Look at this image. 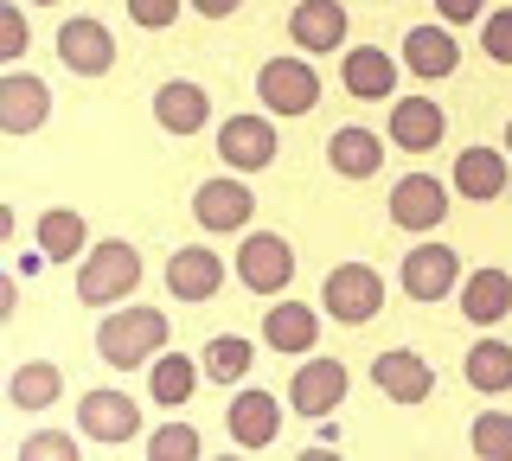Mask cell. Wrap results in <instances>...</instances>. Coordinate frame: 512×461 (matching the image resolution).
I'll return each mask as SVG.
<instances>
[{
	"instance_id": "cell-1",
	"label": "cell",
	"mask_w": 512,
	"mask_h": 461,
	"mask_svg": "<svg viewBox=\"0 0 512 461\" xmlns=\"http://www.w3.org/2000/svg\"><path fill=\"white\" fill-rule=\"evenodd\" d=\"M141 289V250L122 244V237H103V244L84 250L77 263V301L84 308H109V301H128Z\"/></svg>"
},
{
	"instance_id": "cell-2",
	"label": "cell",
	"mask_w": 512,
	"mask_h": 461,
	"mask_svg": "<svg viewBox=\"0 0 512 461\" xmlns=\"http://www.w3.org/2000/svg\"><path fill=\"white\" fill-rule=\"evenodd\" d=\"M167 333L173 327H167L160 308H122L96 333V353H103V365H116V372H135V365H148L160 346H167Z\"/></svg>"
},
{
	"instance_id": "cell-3",
	"label": "cell",
	"mask_w": 512,
	"mask_h": 461,
	"mask_svg": "<svg viewBox=\"0 0 512 461\" xmlns=\"http://www.w3.org/2000/svg\"><path fill=\"white\" fill-rule=\"evenodd\" d=\"M256 97H263L269 116H308L320 103V77H314L308 58H269L256 71Z\"/></svg>"
},
{
	"instance_id": "cell-4",
	"label": "cell",
	"mask_w": 512,
	"mask_h": 461,
	"mask_svg": "<svg viewBox=\"0 0 512 461\" xmlns=\"http://www.w3.org/2000/svg\"><path fill=\"white\" fill-rule=\"evenodd\" d=\"M237 276H244L250 295H282L288 282H295V250H288L276 231H250L244 244H237Z\"/></svg>"
},
{
	"instance_id": "cell-5",
	"label": "cell",
	"mask_w": 512,
	"mask_h": 461,
	"mask_svg": "<svg viewBox=\"0 0 512 461\" xmlns=\"http://www.w3.org/2000/svg\"><path fill=\"white\" fill-rule=\"evenodd\" d=\"M378 308H384V282H378L372 263H340L327 276V314L340 327H365Z\"/></svg>"
},
{
	"instance_id": "cell-6",
	"label": "cell",
	"mask_w": 512,
	"mask_h": 461,
	"mask_svg": "<svg viewBox=\"0 0 512 461\" xmlns=\"http://www.w3.org/2000/svg\"><path fill=\"white\" fill-rule=\"evenodd\" d=\"M77 429H84L90 442H103V449H116V442L141 436V404L128 391H90L84 404H77Z\"/></svg>"
},
{
	"instance_id": "cell-7",
	"label": "cell",
	"mask_w": 512,
	"mask_h": 461,
	"mask_svg": "<svg viewBox=\"0 0 512 461\" xmlns=\"http://www.w3.org/2000/svg\"><path fill=\"white\" fill-rule=\"evenodd\" d=\"M45 116H52V84H45V77H32V71L0 77V129L32 135V129H45Z\"/></svg>"
},
{
	"instance_id": "cell-8",
	"label": "cell",
	"mask_w": 512,
	"mask_h": 461,
	"mask_svg": "<svg viewBox=\"0 0 512 461\" xmlns=\"http://www.w3.org/2000/svg\"><path fill=\"white\" fill-rule=\"evenodd\" d=\"M288 404L301 410V417H333V410L346 404V365L340 359H308L295 378H288Z\"/></svg>"
},
{
	"instance_id": "cell-9",
	"label": "cell",
	"mask_w": 512,
	"mask_h": 461,
	"mask_svg": "<svg viewBox=\"0 0 512 461\" xmlns=\"http://www.w3.org/2000/svg\"><path fill=\"white\" fill-rule=\"evenodd\" d=\"M218 154L231 173H263L276 161V129H269V116H231L218 129Z\"/></svg>"
},
{
	"instance_id": "cell-10",
	"label": "cell",
	"mask_w": 512,
	"mask_h": 461,
	"mask_svg": "<svg viewBox=\"0 0 512 461\" xmlns=\"http://www.w3.org/2000/svg\"><path fill=\"white\" fill-rule=\"evenodd\" d=\"M448 218V186L429 180V173H410V180L391 186V225L397 231H436Z\"/></svg>"
},
{
	"instance_id": "cell-11",
	"label": "cell",
	"mask_w": 512,
	"mask_h": 461,
	"mask_svg": "<svg viewBox=\"0 0 512 461\" xmlns=\"http://www.w3.org/2000/svg\"><path fill=\"white\" fill-rule=\"evenodd\" d=\"M461 282V257L448 244H416L404 250V295L410 301H442Z\"/></svg>"
},
{
	"instance_id": "cell-12",
	"label": "cell",
	"mask_w": 512,
	"mask_h": 461,
	"mask_svg": "<svg viewBox=\"0 0 512 461\" xmlns=\"http://www.w3.org/2000/svg\"><path fill=\"white\" fill-rule=\"evenodd\" d=\"M256 212V193L244 180H205L199 193H192V218H199V231H244Z\"/></svg>"
},
{
	"instance_id": "cell-13",
	"label": "cell",
	"mask_w": 512,
	"mask_h": 461,
	"mask_svg": "<svg viewBox=\"0 0 512 461\" xmlns=\"http://www.w3.org/2000/svg\"><path fill=\"white\" fill-rule=\"evenodd\" d=\"M224 429H231L237 449H269L282 436V404L269 391H237L231 410H224Z\"/></svg>"
},
{
	"instance_id": "cell-14",
	"label": "cell",
	"mask_w": 512,
	"mask_h": 461,
	"mask_svg": "<svg viewBox=\"0 0 512 461\" xmlns=\"http://www.w3.org/2000/svg\"><path fill=\"white\" fill-rule=\"evenodd\" d=\"M58 58L77 77H103L116 65V39H109L103 20H71V26H58Z\"/></svg>"
},
{
	"instance_id": "cell-15",
	"label": "cell",
	"mask_w": 512,
	"mask_h": 461,
	"mask_svg": "<svg viewBox=\"0 0 512 461\" xmlns=\"http://www.w3.org/2000/svg\"><path fill=\"white\" fill-rule=\"evenodd\" d=\"M372 385L391 397V404H423L436 391V372H429L423 353H378L372 359Z\"/></svg>"
},
{
	"instance_id": "cell-16",
	"label": "cell",
	"mask_w": 512,
	"mask_h": 461,
	"mask_svg": "<svg viewBox=\"0 0 512 461\" xmlns=\"http://www.w3.org/2000/svg\"><path fill=\"white\" fill-rule=\"evenodd\" d=\"M205 116H212V97H205V84H192V77H173V84L154 90V122L167 135H199Z\"/></svg>"
},
{
	"instance_id": "cell-17",
	"label": "cell",
	"mask_w": 512,
	"mask_h": 461,
	"mask_svg": "<svg viewBox=\"0 0 512 461\" xmlns=\"http://www.w3.org/2000/svg\"><path fill=\"white\" fill-rule=\"evenodd\" d=\"M288 33H295L301 52H340L346 45V7L340 0H301L295 13H288Z\"/></svg>"
},
{
	"instance_id": "cell-18",
	"label": "cell",
	"mask_w": 512,
	"mask_h": 461,
	"mask_svg": "<svg viewBox=\"0 0 512 461\" xmlns=\"http://www.w3.org/2000/svg\"><path fill=\"white\" fill-rule=\"evenodd\" d=\"M404 65H410V77H455V65H461V45H455V33L448 26H410L404 33Z\"/></svg>"
},
{
	"instance_id": "cell-19",
	"label": "cell",
	"mask_w": 512,
	"mask_h": 461,
	"mask_svg": "<svg viewBox=\"0 0 512 461\" xmlns=\"http://www.w3.org/2000/svg\"><path fill=\"white\" fill-rule=\"evenodd\" d=\"M218 282H224V263H218L205 244L173 250V257H167V289L180 295V301H212V295H218Z\"/></svg>"
},
{
	"instance_id": "cell-20",
	"label": "cell",
	"mask_w": 512,
	"mask_h": 461,
	"mask_svg": "<svg viewBox=\"0 0 512 461\" xmlns=\"http://www.w3.org/2000/svg\"><path fill=\"white\" fill-rule=\"evenodd\" d=\"M391 141L410 154H429L442 141V103L436 97H404L391 103Z\"/></svg>"
},
{
	"instance_id": "cell-21",
	"label": "cell",
	"mask_w": 512,
	"mask_h": 461,
	"mask_svg": "<svg viewBox=\"0 0 512 461\" xmlns=\"http://www.w3.org/2000/svg\"><path fill=\"white\" fill-rule=\"evenodd\" d=\"M263 340L276 346V353H314L320 314L308 308V301H276V308L263 314Z\"/></svg>"
},
{
	"instance_id": "cell-22",
	"label": "cell",
	"mask_w": 512,
	"mask_h": 461,
	"mask_svg": "<svg viewBox=\"0 0 512 461\" xmlns=\"http://www.w3.org/2000/svg\"><path fill=\"white\" fill-rule=\"evenodd\" d=\"M448 180H455L461 199H500L506 193V154L500 148H461Z\"/></svg>"
},
{
	"instance_id": "cell-23",
	"label": "cell",
	"mask_w": 512,
	"mask_h": 461,
	"mask_svg": "<svg viewBox=\"0 0 512 461\" xmlns=\"http://www.w3.org/2000/svg\"><path fill=\"white\" fill-rule=\"evenodd\" d=\"M461 314H468L474 327H493L512 314V276L506 269H474L468 282H461Z\"/></svg>"
},
{
	"instance_id": "cell-24",
	"label": "cell",
	"mask_w": 512,
	"mask_h": 461,
	"mask_svg": "<svg viewBox=\"0 0 512 461\" xmlns=\"http://www.w3.org/2000/svg\"><path fill=\"white\" fill-rule=\"evenodd\" d=\"M340 77H346V90L359 103H378V97H391V90H397V58L378 52V45H359V52H346Z\"/></svg>"
},
{
	"instance_id": "cell-25",
	"label": "cell",
	"mask_w": 512,
	"mask_h": 461,
	"mask_svg": "<svg viewBox=\"0 0 512 461\" xmlns=\"http://www.w3.org/2000/svg\"><path fill=\"white\" fill-rule=\"evenodd\" d=\"M84 250H90L84 212H71V205H52V212L39 218V257H45V263H84Z\"/></svg>"
},
{
	"instance_id": "cell-26",
	"label": "cell",
	"mask_w": 512,
	"mask_h": 461,
	"mask_svg": "<svg viewBox=\"0 0 512 461\" xmlns=\"http://www.w3.org/2000/svg\"><path fill=\"white\" fill-rule=\"evenodd\" d=\"M327 167L340 173V180H372V173L384 167V141L372 129H340L327 141Z\"/></svg>"
},
{
	"instance_id": "cell-27",
	"label": "cell",
	"mask_w": 512,
	"mask_h": 461,
	"mask_svg": "<svg viewBox=\"0 0 512 461\" xmlns=\"http://www.w3.org/2000/svg\"><path fill=\"white\" fill-rule=\"evenodd\" d=\"M468 385L474 391H512V346L506 340H474L468 346Z\"/></svg>"
},
{
	"instance_id": "cell-28",
	"label": "cell",
	"mask_w": 512,
	"mask_h": 461,
	"mask_svg": "<svg viewBox=\"0 0 512 461\" xmlns=\"http://www.w3.org/2000/svg\"><path fill=\"white\" fill-rule=\"evenodd\" d=\"M58 391H64V372H58V365H45V359H26L20 372H13V404H20V410L58 404Z\"/></svg>"
},
{
	"instance_id": "cell-29",
	"label": "cell",
	"mask_w": 512,
	"mask_h": 461,
	"mask_svg": "<svg viewBox=\"0 0 512 461\" xmlns=\"http://www.w3.org/2000/svg\"><path fill=\"white\" fill-rule=\"evenodd\" d=\"M148 391H154V404H186L192 391H199V365H192L186 353H167V359H154V378H148Z\"/></svg>"
},
{
	"instance_id": "cell-30",
	"label": "cell",
	"mask_w": 512,
	"mask_h": 461,
	"mask_svg": "<svg viewBox=\"0 0 512 461\" xmlns=\"http://www.w3.org/2000/svg\"><path fill=\"white\" fill-rule=\"evenodd\" d=\"M244 372H250V340L224 333V340L205 346V378H218V385H237Z\"/></svg>"
},
{
	"instance_id": "cell-31",
	"label": "cell",
	"mask_w": 512,
	"mask_h": 461,
	"mask_svg": "<svg viewBox=\"0 0 512 461\" xmlns=\"http://www.w3.org/2000/svg\"><path fill=\"white\" fill-rule=\"evenodd\" d=\"M199 455H205V442L192 423H167L148 436V461H199Z\"/></svg>"
},
{
	"instance_id": "cell-32",
	"label": "cell",
	"mask_w": 512,
	"mask_h": 461,
	"mask_svg": "<svg viewBox=\"0 0 512 461\" xmlns=\"http://www.w3.org/2000/svg\"><path fill=\"white\" fill-rule=\"evenodd\" d=\"M474 455L480 461H512V417L506 410H480L474 417Z\"/></svg>"
},
{
	"instance_id": "cell-33",
	"label": "cell",
	"mask_w": 512,
	"mask_h": 461,
	"mask_svg": "<svg viewBox=\"0 0 512 461\" xmlns=\"http://www.w3.org/2000/svg\"><path fill=\"white\" fill-rule=\"evenodd\" d=\"M128 20L148 26V33H167V26L180 20V0H128Z\"/></svg>"
},
{
	"instance_id": "cell-34",
	"label": "cell",
	"mask_w": 512,
	"mask_h": 461,
	"mask_svg": "<svg viewBox=\"0 0 512 461\" xmlns=\"http://www.w3.org/2000/svg\"><path fill=\"white\" fill-rule=\"evenodd\" d=\"M480 45H487V58H500V65H512V7L487 13V33H480Z\"/></svg>"
},
{
	"instance_id": "cell-35",
	"label": "cell",
	"mask_w": 512,
	"mask_h": 461,
	"mask_svg": "<svg viewBox=\"0 0 512 461\" xmlns=\"http://www.w3.org/2000/svg\"><path fill=\"white\" fill-rule=\"evenodd\" d=\"M20 52H26V20H20V7H0V58L20 65Z\"/></svg>"
},
{
	"instance_id": "cell-36",
	"label": "cell",
	"mask_w": 512,
	"mask_h": 461,
	"mask_svg": "<svg viewBox=\"0 0 512 461\" xmlns=\"http://www.w3.org/2000/svg\"><path fill=\"white\" fill-rule=\"evenodd\" d=\"M45 455H52V461H71L77 442H71V436H26V442H20V461H45Z\"/></svg>"
},
{
	"instance_id": "cell-37",
	"label": "cell",
	"mask_w": 512,
	"mask_h": 461,
	"mask_svg": "<svg viewBox=\"0 0 512 461\" xmlns=\"http://www.w3.org/2000/svg\"><path fill=\"white\" fill-rule=\"evenodd\" d=\"M480 7H487V0H436L442 26H468V20H480Z\"/></svg>"
},
{
	"instance_id": "cell-38",
	"label": "cell",
	"mask_w": 512,
	"mask_h": 461,
	"mask_svg": "<svg viewBox=\"0 0 512 461\" xmlns=\"http://www.w3.org/2000/svg\"><path fill=\"white\" fill-rule=\"evenodd\" d=\"M192 7H199L205 20H224V13H237V7H244V0H192Z\"/></svg>"
},
{
	"instance_id": "cell-39",
	"label": "cell",
	"mask_w": 512,
	"mask_h": 461,
	"mask_svg": "<svg viewBox=\"0 0 512 461\" xmlns=\"http://www.w3.org/2000/svg\"><path fill=\"white\" fill-rule=\"evenodd\" d=\"M506 154H512V122H506Z\"/></svg>"
},
{
	"instance_id": "cell-40",
	"label": "cell",
	"mask_w": 512,
	"mask_h": 461,
	"mask_svg": "<svg viewBox=\"0 0 512 461\" xmlns=\"http://www.w3.org/2000/svg\"><path fill=\"white\" fill-rule=\"evenodd\" d=\"M39 7H52V0H39Z\"/></svg>"
}]
</instances>
